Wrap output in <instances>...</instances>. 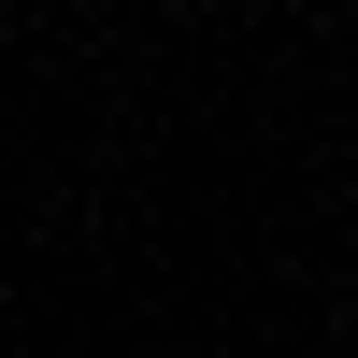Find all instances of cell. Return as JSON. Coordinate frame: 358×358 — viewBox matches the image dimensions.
I'll return each instance as SVG.
<instances>
[]
</instances>
